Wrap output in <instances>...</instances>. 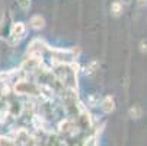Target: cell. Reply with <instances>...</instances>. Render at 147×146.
I'll return each mask as SVG.
<instances>
[{"label": "cell", "mask_w": 147, "mask_h": 146, "mask_svg": "<svg viewBox=\"0 0 147 146\" xmlns=\"http://www.w3.org/2000/svg\"><path fill=\"white\" fill-rule=\"evenodd\" d=\"M44 25H45V20H44V18L41 16V15H34V16H31V19H29V26H31V28H34V29H41V28H44Z\"/></svg>", "instance_id": "3957f363"}, {"label": "cell", "mask_w": 147, "mask_h": 146, "mask_svg": "<svg viewBox=\"0 0 147 146\" xmlns=\"http://www.w3.org/2000/svg\"><path fill=\"white\" fill-rule=\"evenodd\" d=\"M140 50H141V53L147 54V39H143L140 43Z\"/></svg>", "instance_id": "30bf717a"}, {"label": "cell", "mask_w": 147, "mask_h": 146, "mask_svg": "<svg viewBox=\"0 0 147 146\" xmlns=\"http://www.w3.org/2000/svg\"><path fill=\"white\" fill-rule=\"evenodd\" d=\"M141 108L140 107H137V105H134V107H131V110H130V115L133 117V118H140L141 117Z\"/></svg>", "instance_id": "52a82bcc"}, {"label": "cell", "mask_w": 147, "mask_h": 146, "mask_svg": "<svg viewBox=\"0 0 147 146\" xmlns=\"http://www.w3.org/2000/svg\"><path fill=\"white\" fill-rule=\"evenodd\" d=\"M18 3H19L22 10H28L29 6H31V0H18Z\"/></svg>", "instance_id": "ba28073f"}, {"label": "cell", "mask_w": 147, "mask_h": 146, "mask_svg": "<svg viewBox=\"0 0 147 146\" xmlns=\"http://www.w3.org/2000/svg\"><path fill=\"white\" fill-rule=\"evenodd\" d=\"M99 105H100V108H102V111L105 114H109V113H112L115 110V101H114V98L111 95H107V96L100 98Z\"/></svg>", "instance_id": "7a4b0ae2"}, {"label": "cell", "mask_w": 147, "mask_h": 146, "mask_svg": "<svg viewBox=\"0 0 147 146\" xmlns=\"http://www.w3.org/2000/svg\"><path fill=\"white\" fill-rule=\"evenodd\" d=\"M13 139L6 137V136H0V145H16L15 142H12Z\"/></svg>", "instance_id": "9c48e42d"}, {"label": "cell", "mask_w": 147, "mask_h": 146, "mask_svg": "<svg viewBox=\"0 0 147 146\" xmlns=\"http://www.w3.org/2000/svg\"><path fill=\"white\" fill-rule=\"evenodd\" d=\"M25 34H26V26L22 22H15L10 28V38L9 39L13 44H16L25 37Z\"/></svg>", "instance_id": "6da1fadb"}, {"label": "cell", "mask_w": 147, "mask_h": 146, "mask_svg": "<svg viewBox=\"0 0 147 146\" xmlns=\"http://www.w3.org/2000/svg\"><path fill=\"white\" fill-rule=\"evenodd\" d=\"M111 13L114 16H119L122 13V3L121 2H114L111 5Z\"/></svg>", "instance_id": "8992f818"}, {"label": "cell", "mask_w": 147, "mask_h": 146, "mask_svg": "<svg viewBox=\"0 0 147 146\" xmlns=\"http://www.w3.org/2000/svg\"><path fill=\"white\" fill-rule=\"evenodd\" d=\"M98 70H99V61H98V60H90L89 63L86 65V67H85L86 76H92V75H95Z\"/></svg>", "instance_id": "277c9868"}, {"label": "cell", "mask_w": 147, "mask_h": 146, "mask_svg": "<svg viewBox=\"0 0 147 146\" xmlns=\"http://www.w3.org/2000/svg\"><path fill=\"white\" fill-rule=\"evenodd\" d=\"M137 3L140 6H144V5H147V0H137Z\"/></svg>", "instance_id": "8fae6325"}, {"label": "cell", "mask_w": 147, "mask_h": 146, "mask_svg": "<svg viewBox=\"0 0 147 146\" xmlns=\"http://www.w3.org/2000/svg\"><path fill=\"white\" fill-rule=\"evenodd\" d=\"M99 102H100V96L99 94H90L88 95V105L95 108V107H99Z\"/></svg>", "instance_id": "5b68a950"}, {"label": "cell", "mask_w": 147, "mask_h": 146, "mask_svg": "<svg viewBox=\"0 0 147 146\" xmlns=\"http://www.w3.org/2000/svg\"><path fill=\"white\" fill-rule=\"evenodd\" d=\"M121 3H124V5H130V3H131V0H122Z\"/></svg>", "instance_id": "7c38bea8"}]
</instances>
